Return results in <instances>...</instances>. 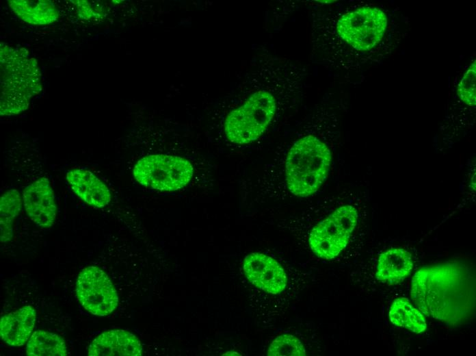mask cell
Segmentation results:
<instances>
[{
    "mask_svg": "<svg viewBox=\"0 0 476 356\" xmlns=\"http://www.w3.org/2000/svg\"><path fill=\"white\" fill-rule=\"evenodd\" d=\"M358 218V211L353 205L336 208L311 229L308 236L311 251L323 259L337 257L347 246Z\"/></svg>",
    "mask_w": 476,
    "mask_h": 356,
    "instance_id": "cell-7",
    "label": "cell"
},
{
    "mask_svg": "<svg viewBox=\"0 0 476 356\" xmlns=\"http://www.w3.org/2000/svg\"><path fill=\"white\" fill-rule=\"evenodd\" d=\"M389 318L393 325L416 333L423 332L427 327L423 313L406 298H397L393 303Z\"/></svg>",
    "mask_w": 476,
    "mask_h": 356,
    "instance_id": "cell-16",
    "label": "cell"
},
{
    "mask_svg": "<svg viewBox=\"0 0 476 356\" xmlns=\"http://www.w3.org/2000/svg\"><path fill=\"white\" fill-rule=\"evenodd\" d=\"M76 293L83 307L95 316H105L118 306V296L108 275L100 268L89 266L79 273Z\"/></svg>",
    "mask_w": 476,
    "mask_h": 356,
    "instance_id": "cell-8",
    "label": "cell"
},
{
    "mask_svg": "<svg viewBox=\"0 0 476 356\" xmlns=\"http://www.w3.org/2000/svg\"><path fill=\"white\" fill-rule=\"evenodd\" d=\"M142 346L132 333L112 329L98 335L90 345V356H140Z\"/></svg>",
    "mask_w": 476,
    "mask_h": 356,
    "instance_id": "cell-11",
    "label": "cell"
},
{
    "mask_svg": "<svg viewBox=\"0 0 476 356\" xmlns=\"http://www.w3.org/2000/svg\"><path fill=\"white\" fill-rule=\"evenodd\" d=\"M23 200L28 216L37 225L49 228L54 225L57 206L48 179L42 177L28 185L23 190Z\"/></svg>",
    "mask_w": 476,
    "mask_h": 356,
    "instance_id": "cell-10",
    "label": "cell"
},
{
    "mask_svg": "<svg viewBox=\"0 0 476 356\" xmlns=\"http://www.w3.org/2000/svg\"><path fill=\"white\" fill-rule=\"evenodd\" d=\"M269 356H305L304 344L295 335L284 333L277 336L270 344L267 353Z\"/></svg>",
    "mask_w": 476,
    "mask_h": 356,
    "instance_id": "cell-19",
    "label": "cell"
},
{
    "mask_svg": "<svg viewBox=\"0 0 476 356\" xmlns=\"http://www.w3.org/2000/svg\"><path fill=\"white\" fill-rule=\"evenodd\" d=\"M133 175L142 186L163 192L186 186L194 175V167L187 159L167 154L150 155L134 165Z\"/></svg>",
    "mask_w": 476,
    "mask_h": 356,
    "instance_id": "cell-6",
    "label": "cell"
},
{
    "mask_svg": "<svg viewBox=\"0 0 476 356\" xmlns=\"http://www.w3.org/2000/svg\"><path fill=\"white\" fill-rule=\"evenodd\" d=\"M412 268V256L409 251L402 248L390 249L379 255L375 276L381 283L394 285L408 277Z\"/></svg>",
    "mask_w": 476,
    "mask_h": 356,
    "instance_id": "cell-13",
    "label": "cell"
},
{
    "mask_svg": "<svg viewBox=\"0 0 476 356\" xmlns=\"http://www.w3.org/2000/svg\"><path fill=\"white\" fill-rule=\"evenodd\" d=\"M8 4L18 18L31 25H49L59 17V11L51 1L10 0Z\"/></svg>",
    "mask_w": 476,
    "mask_h": 356,
    "instance_id": "cell-15",
    "label": "cell"
},
{
    "mask_svg": "<svg viewBox=\"0 0 476 356\" xmlns=\"http://www.w3.org/2000/svg\"><path fill=\"white\" fill-rule=\"evenodd\" d=\"M222 355H241L238 352L229 351L222 354Z\"/></svg>",
    "mask_w": 476,
    "mask_h": 356,
    "instance_id": "cell-21",
    "label": "cell"
},
{
    "mask_svg": "<svg viewBox=\"0 0 476 356\" xmlns=\"http://www.w3.org/2000/svg\"><path fill=\"white\" fill-rule=\"evenodd\" d=\"M66 180L75 194L89 205L101 208L111 201L109 188L89 170L72 168L67 172Z\"/></svg>",
    "mask_w": 476,
    "mask_h": 356,
    "instance_id": "cell-12",
    "label": "cell"
},
{
    "mask_svg": "<svg viewBox=\"0 0 476 356\" xmlns=\"http://www.w3.org/2000/svg\"><path fill=\"white\" fill-rule=\"evenodd\" d=\"M26 353L29 356H65L68 354L65 340L60 335L42 330L30 336Z\"/></svg>",
    "mask_w": 476,
    "mask_h": 356,
    "instance_id": "cell-17",
    "label": "cell"
},
{
    "mask_svg": "<svg viewBox=\"0 0 476 356\" xmlns=\"http://www.w3.org/2000/svg\"><path fill=\"white\" fill-rule=\"evenodd\" d=\"M474 292L469 270L458 262L421 268L412 281L411 297L423 314L452 325L471 314Z\"/></svg>",
    "mask_w": 476,
    "mask_h": 356,
    "instance_id": "cell-3",
    "label": "cell"
},
{
    "mask_svg": "<svg viewBox=\"0 0 476 356\" xmlns=\"http://www.w3.org/2000/svg\"><path fill=\"white\" fill-rule=\"evenodd\" d=\"M0 114L11 116L25 111L42 90L37 61L23 47L0 44Z\"/></svg>",
    "mask_w": 476,
    "mask_h": 356,
    "instance_id": "cell-5",
    "label": "cell"
},
{
    "mask_svg": "<svg viewBox=\"0 0 476 356\" xmlns=\"http://www.w3.org/2000/svg\"><path fill=\"white\" fill-rule=\"evenodd\" d=\"M332 152L315 129H300L287 144L283 160L285 189L297 197L316 193L329 174Z\"/></svg>",
    "mask_w": 476,
    "mask_h": 356,
    "instance_id": "cell-4",
    "label": "cell"
},
{
    "mask_svg": "<svg viewBox=\"0 0 476 356\" xmlns=\"http://www.w3.org/2000/svg\"><path fill=\"white\" fill-rule=\"evenodd\" d=\"M36 319V311L30 305L2 316L0 321L1 340L12 346L23 345L30 338Z\"/></svg>",
    "mask_w": 476,
    "mask_h": 356,
    "instance_id": "cell-14",
    "label": "cell"
},
{
    "mask_svg": "<svg viewBox=\"0 0 476 356\" xmlns=\"http://www.w3.org/2000/svg\"><path fill=\"white\" fill-rule=\"evenodd\" d=\"M476 64L474 60L464 74L458 85L457 94L467 105L475 107L476 104Z\"/></svg>",
    "mask_w": 476,
    "mask_h": 356,
    "instance_id": "cell-20",
    "label": "cell"
},
{
    "mask_svg": "<svg viewBox=\"0 0 476 356\" xmlns=\"http://www.w3.org/2000/svg\"><path fill=\"white\" fill-rule=\"evenodd\" d=\"M243 270L248 280L255 287L272 294L282 292L287 285L284 268L273 257L262 253L247 255Z\"/></svg>",
    "mask_w": 476,
    "mask_h": 356,
    "instance_id": "cell-9",
    "label": "cell"
},
{
    "mask_svg": "<svg viewBox=\"0 0 476 356\" xmlns=\"http://www.w3.org/2000/svg\"><path fill=\"white\" fill-rule=\"evenodd\" d=\"M23 201L16 189L8 190L1 197L0 238L2 243L9 242L13 237L14 221L21 211Z\"/></svg>",
    "mask_w": 476,
    "mask_h": 356,
    "instance_id": "cell-18",
    "label": "cell"
},
{
    "mask_svg": "<svg viewBox=\"0 0 476 356\" xmlns=\"http://www.w3.org/2000/svg\"><path fill=\"white\" fill-rule=\"evenodd\" d=\"M310 14L314 58L342 71H356L384 40L388 26L385 11L368 5L334 11L314 8Z\"/></svg>",
    "mask_w": 476,
    "mask_h": 356,
    "instance_id": "cell-1",
    "label": "cell"
},
{
    "mask_svg": "<svg viewBox=\"0 0 476 356\" xmlns=\"http://www.w3.org/2000/svg\"><path fill=\"white\" fill-rule=\"evenodd\" d=\"M307 75L302 64L273 54L265 55L252 92L225 118L226 140L237 145L258 140L291 103L300 99Z\"/></svg>",
    "mask_w": 476,
    "mask_h": 356,
    "instance_id": "cell-2",
    "label": "cell"
}]
</instances>
